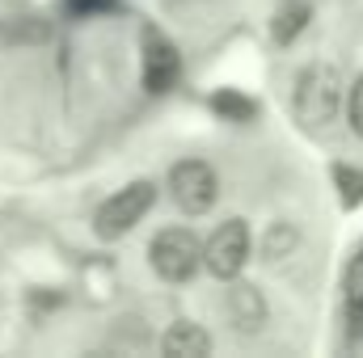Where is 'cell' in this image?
<instances>
[{
    "mask_svg": "<svg viewBox=\"0 0 363 358\" xmlns=\"http://www.w3.org/2000/svg\"><path fill=\"white\" fill-rule=\"evenodd\" d=\"M347 308L363 316V253L351 262V270H347Z\"/></svg>",
    "mask_w": 363,
    "mask_h": 358,
    "instance_id": "obj_12",
    "label": "cell"
},
{
    "mask_svg": "<svg viewBox=\"0 0 363 358\" xmlns=\"http://www.w3.org/2000/svg\"><path fill=\"white\" fill-rule=\"evenodd\" d=\"M169 190H174V202H178L186 215H203L216 207V194H220V178L207 161H182L169 169Z\"/></svg>",
    "mask_w": 363,
    "mask_h": 358,
    "instance_id": "obj_5",
    "label": "cell"
},
{
    "mask_svg": "<svg viewBox=\"0 0 363 358\" xmlns=\"http://www.w3.org/2000/svg\"><path fill=\"white\" fill-rule=\"evenodd\" d=\"M161 350L169 358H203V354H211V337L194 321H174L169 333L161 337Z\"/></svg>",
    "mask_w": 363,
    "mask_h": 358,
    "instance_id": "obj_8",
    "label": "cell"
},
{
    "mask_svg": "<svg viewBox=\"0 0 363 358\" xmlns=\"http://www.w3.org/2000/svg\"><path fill=\"white\" fill-rule=\"evenodd\" d=\"M245 262H250V228H245V219H224L211 232V241L203 245V266L216 278L233 282L245 270Z\"/></svg>",
    "mask_w": 363,
    "mask_h": 358,
    "instance_id": "obj_4",
    "label": "cell"
},
{
    "mask_svg": "<svg viewBox=\"0 0 363 358\" xmlns=\"http://www.w3.org/2000/svg\"><path fill=\"white\" fill-rule=\"evenodd\" d=\"M140 51H144V59H140V81H144V89L148 93H169L182 76L178 47H174L161 30H144Z\"/></svg>",
    "mask_w": 363,
    "mask_h": 358,
    "instance_id": "obj_6",
    "label": "cell"
},
{
    "mask_svg": "<svg viewBox=\"0 0 363 358\" xmlns=\"http://www.w3.org/2000/svg\"><path fill=\"white\" fill-rule=\"evenodd\" d=\"M152 202H157V185L144 181V178L131 181V185L114 190V198H106V202L97 207V215H93V232H97L101 241H114V236L131 232V228L152 211Z\"/></svg>",
    "mask_w": 363,
    "mask_h": 358,
    "instance_id": "obj_2",
    "label": "cell"
},
{
    "mask_svg": "<svg viewBox=\"0 0 363 358\" xmlns=\"http://www.w3.org/2000/svg\"><path fill=\"white\" fill-rule=\"evenodd\" d=\"M148 258H152V270L165 282H186L194 270L203 266V241L190 228H165V232H157Z\"/></svg>",
    "mask_w": 363,
    "mask_h": 358,
    "instance_id": "obj_3",
    "label": "cell"
},
{
    "mask_svg": "<svg viewBox=\"0 0 363 358\" xmlns=\"http://www.w3.org/2000/svg\"><path fill=\"white\" fill-rule=\"evenodd\" d=\"M296 245H300V232H296V224H271V232H267V241H262V258L267 262H279V258H291L296 253Z\"/></svg>",
    "mask_w": 363,
    "mask_h": 358,
    "instance_id": "obj_10",
    "label": "cell"
},
{
    "mask_svg": "<svg viewBox=\"0 0 363 358\" xmlns=\"http://www.w3.org/2000/svg\"><path fill=\"white\" fill-rule=\"evenodd\" d=\"M304 21H308V4L304 0H287L279 13H274V42H291L300 30H304Z\"/></svg>",
    "mask_w": 363,
    "mask_h": 358,
    "instance_id": "obj_9",
    "label": "cell"
},
{
    "mask_svg": "<svg viewBox=\"0 0 363 358\" xmlns=\"http://www.w3.org/2000/svg\"><path fill=\"white\" fill-rule=\"evenodd\" d=\"M228 321H233L241 333L262 329V325H267V299H262V291L237 282V287L228 291Z\"/></svg>",
    "mask_w": 363,
    "mask_h": 358,
    "instance_id": "obj_7",
    "label": "cell"
},
{
    "mask_svg": "<svg viewBox=\"0 0 363 358\" xmlns=\"http://www.w3.org/2000/svg\"><path fill=\"white\" fill-rule=\"evenodd\" d=\"M347 118H351V127L363 135V76L351 85V97H347Z\"/></svg>",
    "mask_w": 363,
    "mask_h": 358,
    "instance_id": "obj_14",
    "label": "cell"
},
{
    "mask_svg": "<svg viewBox=\"0 0 363 358\" xmlns=\"http://www.w3.org/2000/svg\"><path fill=\"white\" fill-rule=\"evenodd\" d=\"M211 105H216L220 114H228L233 122L254 118V101H245V97H237V93H216V97H211Z\"/></svg>",
    "mask_w": 363,
    "mask_h": 358,
    "instance_id": "obj_11",
    "label": "cell"
},
{
    "mask_svg": "<svg viewBox=\"0 0 363 358\" xmlns=\"http://www.w3.org/2000/svg\"><path fill=\"white\" fill-rule=\"evenodd\" d=\"M342 105V76L334 64H308L296 81V118L304 127H325Z\"/></svg>",
    "mask_w": 363,
    "mask_h": 358,
    "instance_id": "obj_1",
    "label": "cell"
},
{
    "mask_svg": "<svg viewBox=\"0 0 363 358\" xmlns=\"http://www.w3.org/2000/svg\"><path fill=\"white\" fill-rule=\"evenodd\" d=\"M334 178L347 185V190H342V202H347V207H355V202L363 198V173H359V169H342V165H338V169H334Z\"/></svg>",
    "mask_w": 363,
    "mask_h": 358,
    "instance_id": "obj_13",
    "label": "cell"
}]
</instances>
